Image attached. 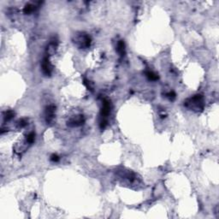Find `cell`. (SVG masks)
I'll return each mask as SVG.
<instances>
[{"instance_id":"obj_1","label":"cell","mask_w":219,"mask_h":219,"mask_svg":"<svg viewBox=\"0 0 219 219\" xmlns=\"http://www.w3.org/2000/svg\"><path fill=\"white\" fill-rule=\"evenodd\" d=\"M184 105L188 109L193 111H202L205 105L203 96L200 94H197L191 98H188L184 102Z\"/></svg>"},{"instance_id":"obj_2","label":"cell","mask_w":219,"mask_h":219,"mask_svg":"<svg viewBox=\"0 0 219 219\" xmlns=\"http://www.w3.org/2000/svg\"><path fill=\"white\" fill-rule=\"evenodd\" d=\"M73 40H74L75 45H76L80 49L87 48L91 44V38L87 33H80L75 34Z\"/></svg>"},{"instance_id":"obj_3","label":"cell","mask_w":219,"mask_h":219,"mask_svg":"<svg viewBox=\"0 0 219 219\" xmlns=\"http://www.w3.org/2000/svg\"><path fill=\"white\" fill-rule=\"evenodd\" d=\"M41 67H42V72L46 76H50L51 72H52V66L50 64V60L48 57H45L44 59L42 61L41 63Z\"/></svg>"},{"instance_id":"obj_4","label":"cell","mask_w":219,"mask_h":219,"mask_svg":"<svg viewBox=\"0 0 219 219\" xmlns=\"http://www.w3.org/2000/svg\"><path fill=\"white\" fill-rule=\"evenodd\" d=\"M85 119L84 117L82 115H78V116H75L73 117H71L69 121H68V126L70 127H78L80 126L84 123Z\"/></svg>"},{"instance_id":"obj_5","label":"cell","mask_w":219,"mask_h":219,"mask_svg":"<svg viewBox=\"0 0 219 219\" xmlns=\"http://www.w3.org/2000/svg\"><path fill=\"white\" fill-rule=\"evenodd\" d=\"M55 111H56V107L54 105H49L46 109V121L47 123H51V122L54 119L55 117Z\"/></svg>"},{"instance_id":"obj_6","label":"cell","mask_w":219,"mask_h":219,"mask_svg":"<svg viewBox=\"0 0 219 219\" xmlns=\"http://www.w3.org/2000/svg\"><path fill=\"white\" fill-rule=\"evenodd\" d=\"M110 111V104L107 100H103V106L101 109V117L104 119H107V117L109 116Z\"/></svg>"},{"instance_id":"obj_7","label":"cell","mask_w":219,"mask_h":219,"mask_svg":"<svg viewBox=\"0 0 219 219\" xmlns=\"http://www.w3.org/2000/svg\"><path fill=\"white\" fill-rule=\"evenodd\" d=\"M58 46V41L57 39L53 38V39L50 41L49 45L47 46V48H46L47 55H52V54L56 51V50H57Z\"/></svg>"},{"instance_id":"obj_8","label":"cell","mask_w":219,"mask_h":219,"mask_svg":"<svg viewBox=\"0 0 219 219\" xmlns=\"http://www.w3.org/2000/svg\"><path fill=\"white\" fill-rule=\"evenodd\" d=\"M117 50L121 57H123L125 55V44L122 40H120L117 43Z\"/></svg>"},{"instance_id":"obj_9","label":"cell","mask_w":219,"mask_h":219,"mask_svg":"<svg viewBox=\"0 0 219 219\" xmlns=\"http://www.w3.org/2000/svg\"><path fill=\"white\" fill-rule=\"evenodd\" d=\"M146 77H147L150 80H157L159 79L158 75H156V74H155L154 72H152V71H146Z\"/></svg>"},{"instance_id":"obj_10","label":"cell","mask_w":219,"mask_h":219,"mask_svg":"<svg viewBox=\"0 0 219 219\" xmlns=\"http://www.w3.org/2000/svg\"><path fill=\"white\" fill-rule=\"evenodd\" d=\"M34 10H35V6L29 4H27V5L24 7L23 12H24L25 14H31L32 12L34 11Z\"/></svg>"},{"instance_id":"obj_11","label":"cell","mask_w":219,"mask_h":219,"mask_svg":"<svg viewBox=\"0 0 219 219\" xmlns=\"http://www.w3.org/2000/svg\"><path fill=\"white\" fill-rule=\"evenodd\" d=\"M14 115H15V113H14L12 110H8V111H6L5 114H4V120H5V121H9V120H10L11 118H13Z\"/></svg>"},{"instance_id":"obj_12","label":"cell","mask_w":219,"mask_h":219,"mask_svg":"<svg viewBox=\"0 0 219 219\" xmlns=\"http://www.w3.org/2000/svg\"><path fill=\"white\" fill-rule=\"evenodd\" d=\"M34 139H35V134L33 132H31L28 135V137H27V142L33 143L34 141Z\"/></svg>"},{"instance_id":"obj_13","label":"cell","mask_w":219,"mask_h":219,"mask_svg":"<svg viewBox=\"0 0 219 219\" xmlns=\"http://www.w3.org/2000/svg\"><path fill=\"white\" fill-rule=\"evenodd\" d=\"M28 125V120L27 119H21L19 121V127L20 128H24Z\"/></svg>"},{"instance_id":"obj_14","label":"cell","mask_w":219,"mask_h":219,"mask_svg":"<svg viewBox=\"0 0 219 219\" xmlns=\"http://www.w3.org/2000/svg\"><path fill=\"white\" fill-rule=\"evenodd\" d=\"M166 97L169 98V100H174V99L176 98V93H175L173 91H171V92H169L168 93H166Z\"/></svg>"},{"instance_id":"obj_15","label":"cell","mask_w":219,"mask_h":219,"mask_svg":"<svg viewBox=\"0 0 219 219\" xmlns=\"http://www.w3.org/2000/svg\"><path fill=\"white\" fill-rule=\"evenodd\" d=\"M50 160L52 162H58L59 161V157L58 155H56V154H52L50 156Z\"/></svg>"}]
</instances>
